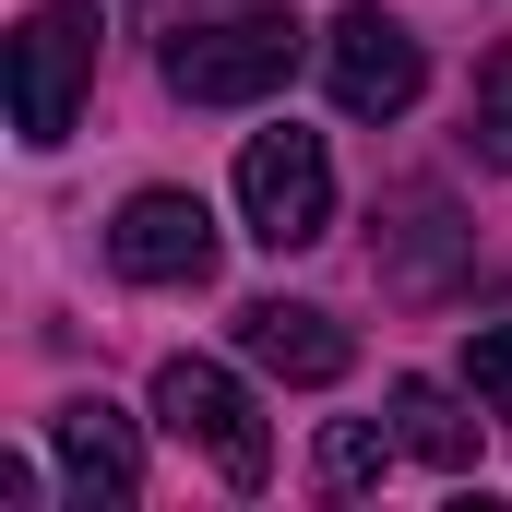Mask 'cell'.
<instances>
[{
  "mask_svg": "<svg viewBox=\"0 0 512 512\" xmlns=\"http://www.w3.org/2000/svg\"><path fill=\"white\" fill-rule=\"evenodd\" d=\"M298 12H215V24H179L167 36V96H191V108H251V96H274L286 72H298Z\"/></svg>",
  "mask_w": 512,
  "mask_h": 512,
  "instance_id": "obj_1",
  "label": "cell"
},
{
  "mask_svg": "<svg viewBox=\"0 0 512 512\" xmlns=\"http://www.w3.org/2000/svg\"><path fill=\"white\" fill-rule=\"evenodd\" d=\"M239 346H251V370H274V382H298V393L358 370V334L334 310H310V298H251L239 310Z\"/></svg>",
  "mask_w": 512,
  "mask_h": 512,
  "instance_id": "obj_8",
  "label": "cell"
},
{
  "mask_svg": "<svg viewBox=\"0 0 512 512\" xmlns=\"http://www.w3.org/2000/svg\"><path fill=\"white\" fill-rule=\"evenodd\" d=\"M465 382H477L489 417H512V322H477V334H465Z\"/></svg>",
  "mask_w": 512,
  "mask_h": 512,
  "instance_id": "obj_12",
  "label": "cell"
},
{
  "mask_svg": "<svg viewBox=\"0 0 512 512\" xmlns=\"http://www.w3.org/2000/svg\"><path fill=\"white\" fill-rule=\"evenodd\" d=\"M393 453H405V429H393V417H334L310 465H322V489H370V477H382Z\"/></svg>",
  "mask_w": 512,
  "mask_h": 512,
  "instance_id": "obj_11",
  "label": "cell"
},
{
  "mask_svg": "<svg viewBox=\"0 0 512 512\" xmlns=\"http://www.w3.org/2000/svg\"><path fill=\"white\" fill-rule=\"evenodd\" d=\"M48 453H60V489H72V501H108V512L143 501V441H131V417L108 393H72V405L48 417Z\"/></svg>",
  "mask_w": 512,
  "mask_h": 512,
  "instance_id": "obj_7",
  "label": "cell"
},
{
  "mask_svg": "<svg viewBox=\"0 0 512 512\" xmlns=\"http://www.w3.org/2000/svg\"><path fill=\"white\" fill-rule=\"evenodd\" d=\"M239 215H251L262 251H310L322 227H334V155H322V131H251L239 143Z\"/></svg>",
  "mask_w": 512,
  "mask_h": 512,
  "instance_id": "obj_3",
  "label": "cell"
},
{
  "mask_svg": "<svg viewBox=\"0 0 512 512\" xmlns=\"http://www.w3.org/2000/svg\"><path fill=\"white\" fill-rule=\"evenodd\" d=\"M477 155L512 167V60H489V84H477Z\"/></svg>",
  "mask_w": 512,
  "mask_h": 512,
  "instance_id": "obj_13",
  "label": "cell"
},
{
  "mask_svg": "<svg viewBox=\"0 0 512 512\" xmlns=\"http://www.w3.org/2000/svg\"><path fill=\"white\" fill-rule=\"evenodd\" d=\"M453 274H465L453 203H441V191H393V203H382V286H393V298H441Z\"/></svg>",
  "mask_w": 512,
  "mask_h": 512,
  "instance_id": "obj_9",
  "label": "cell"
},
{
  "mask_svg": "<svg viewBox=\"0 0 512 512\" xmlns=\"http://www.w3.org/2000/svg\"><path fill=\"white\" fill-rule=\"evenodd\" d=\"M108 262H120L131 286H203L215 274V215L191 191H131L120 215H108Z\"/></svg>",
  "mask_w": 512,
  "mask_h": 512,
  "instance_id": "obj_6",
  "label": "cell"
},
{
  "mask_svg": "<svg viewBox=\"0 0 512 512\" xmlns=\"http://www.w3.org/2000/svg\"><path fill=\"white\" fill-rule=\"evenodd\" d=\"M84 72H96V0H36L24 36H12V131H24L36 155L72 143Z\"/></svg>",
  "mask_w": 512,
  "mask_h": 512,
  "instance_id": "obj_2",
  "label": "cell"
},
{
  "mask_svg": "<svg viewBox=\"0 0 512 512\" xmlns=\"http://www.w3.org/2000/svg\"><path fill=\"white\" fill-rule=\"evenodd\" d=\"M155 417H167V429H179L227 489H262V477H274V441H262L251 393L227 382L215 358H167V370H155Z\"/></svg>",
  "mask_w": 512,
  "mask_h": 512,
  "instance_id": "obj_4",
  "label": "cell"
},
{
  "mask_svg": "<svg viewBox=\"0 0 512 512\" xmlns=\"http://www.w3.org/2000/svg\"><path fill=\"white\" fill-rule=\"evenodd\" d=\"M393 429H405V453H417V465H441V477H465V465H477V417H465L441 382H393Z\"/></svg>",
  "mask_w": 512,
  "mask_h": 512,
  "instance_id": "obj_10",
  "label": "cell"
},
{
  "mask_svg": "<svg viewBox=\"0 0 512 512\" xmlns=\"http://www.w3.org/2000/svg\"><path fill=\"white\" fill-rule=\"evenodd\" d=\"M322 84H334L346 120H405L417 84H429V48L393 24L382 0H358V12H334V36H322Z\"/></svg>",
  "mask_w": 512,
  "mask_h": 512,
  "instance_id": "obj_5",
  "label": "cell"
}]
</instances>
